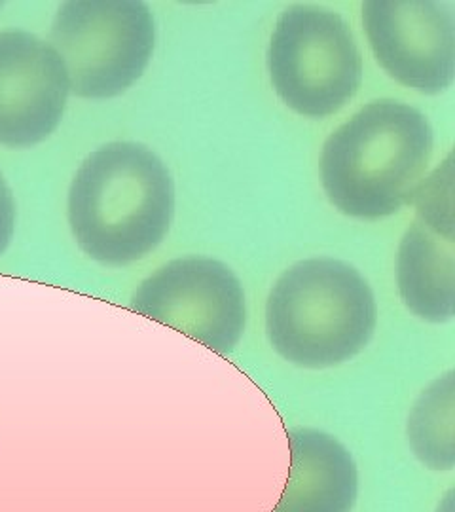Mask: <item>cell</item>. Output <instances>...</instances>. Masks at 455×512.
<instances>
[{"label": "cell", "instance_id": "obj_1", "mask_svg": "<svg viewBox=\"0 0 455 512\" xmlns=\"http://www.w3.org/2000/svg\"><path fill=\"white\" fill-rule=\"evenodd\" d=\"M175 184L145 145L118 141L97 148L78 167L69 190V224L84 255L105 266H128L167 236Z\"/></svg>", "mask_w": 455, "mask_h": 512}, {"label": "cell", "instance_id": "obj_2", "mask_svg": "<svg viewBox=\"0 0 455 512\" xmlns=\"http://www.w3.org/2000/svg\"><path fill=\"white\" fill-rule=\"evenodd\" d=\"M433 143L419 110L393 99L368 103L323 147L319 167L328 200L353 219L397 213L423 183Z\"/></svg>", "mask_w": 455, "mask_h": 512}, {"label": "cell", "instance_id": "obj_3", "mask_svg": "<svg viewBox=\"0 0 455 512\" xmlns=\"http://www.w3.org/2000/svg\"><path fill=\"white\" fill-rule=\"evenodd\" d=\"M378 323L363 275L334 258H308L281 275L266 304L272 348L292 365L330 368L359 355Z\"/></svg>", "mask_w": 455, "mask_h": 512}, {"label": "cell", "instance_id": "obj_4", "mask_svg": "<svg viewBox=\"0 0 455 512\" xmlns=\"http://www.w3.org/2000/svg\"><path fill=\"white\" fill-rule=\"evenodd\" d=\"M156 27L141 0H71L55 14L50 46L63 61L71 92L110 99L131 88L154 52Z\"/></svg>", "mask_w": 455, "mask_h": 512}, {"label": "cell", "instance_id": "obj_5", "mask_svg": "<svg viewBox=\"0 0 455 512\" xmlns=\"http://www.w3.org/2000/svg\"><path fill=\"white\" fill-rule=\"evenodd\" d=\"M268 71L273 90L289 109L306 118H327L359 90L363 57L338 14L292 6L275 23Z\"/></svg>", "mask_w": 455, "mask_h": 512}, {"label": "cell", "instance_id": "obj_6", "mask_svg": "<svg viewBox=\"0 0 455 512\" xmlns=\"http://www.w3.org/2000/svg\"><path fill=\"white\" fill-rule=\"evenodd\" d=\"M129 308L220 355L236 349L247 323L241 281L226 264L205 256L162 266L139 285Z\"/></svg>", "mask_w": 455, "mask_h": 512}, {"label": "cell", "instance_id": "obj_7", "mask_svg": "<svg viewBox=\"0 0 455 512\" xmlns=\"http://www.w3.org/2000/svg\"><path fill=\"white\" fill-rule=\"evenodd\" d=\"M370 48L385 73L425 95L446 92L455 76V19L437 0H370L363 4Z\"/></svg>", "mask_w": 455, "mask_h": 512}, {"label": "cell", "instance_id": "obj_8", "mask_svg": "<svg viewBox=\"0 0 455 512\" xmlns=\"http://www.w3.org/2000/svg\"><path fill=\"white\" fill-rule=\"evenodd\" d=\"M418 217L406 230L397 258L402 302L429 323L454 317L455 236L450 160L421 183L416 192Z\"/></svg>", "mask_w": 455, "mask_h": 512}, {"label": "cell", "instance_id": "obj_9", "mask_svg": "<svg viewBox=\"0 0 455 512\" xmlns=\"http://www.w3.org/2000/svg\"><path fill=\"white\" fill-rule=\"evenodd\" d=\"M69 78L54 48L27 31H0V145L31 148L61 124Z\"/></svg>", "mask_w": 455, "mask_h": 512}, {"label": "cell", "instance_id": "obj_10", "mask_svg": "<svg viewBox=\"0 0 455 512\" xmlns=\"http://www.w3.org/2000/svg\"><path fill=\"white\" fill-rule=\"evenodd\" d=\"M287 435L291 473L273 512L353 511L359 473L346 446L311 427H294Z\"/></svg>", "mask_w": 455, "mask_h": 512}, {"label": "cell", "instance_id": "obj_11", "mask_svg": "<svg viewBox=\"0 0 455 512\" xmlns=\"http://www.w3.org/2000/svg\"><path fill=\"white\" fill-rule=\"evenodd\" d=\"M454 372L429 385L408 418V442L416 458L433 471H452L454 446Z\"/></svg>", "mask_w": 455, "mask_h": 512}, {"label": "cell", "instance_id": "obj_12", "mask_svg": "<svg viewBox=\"0 0 455 512\" xmlns=\"http://www.w3.org/2000/svg\"><path fill=\"white\" fill-rule=\"evenodd\" d=\"M16 230V202L10 186L0 173V255L8 249Z\"/></svg>", "mask_w": 455, "mask_h": 512}]
</instances>
